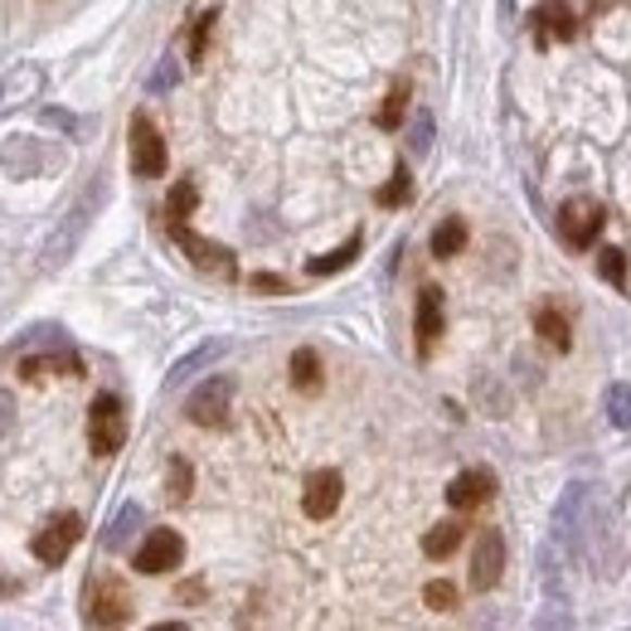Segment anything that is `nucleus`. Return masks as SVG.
<instances>
[{"instance_id": "1", "label": "nucleus", "mask_w": 631, "mask_h": 631, "mask_svg": "<svg viewBox=\"0 0 631 631\" xmlns=\"http://www.w3.org/2000/svg\"><path fill=\"white\" fill-rule=\"evenodd\" d=\"M98 200H102V190L92 185L88 194H78V204L74 210L59 219V229L49 234V243H45V273H59V267L68 263V257L78 253V243H83V234H88V224H92V214H98Z\"/></svg>"}, {"instance_id": "2", "label": "nucleus", "mask_w": 631, "mask_h": 631, "mask_svg": "<svg viewBox=\"0 0 631 631\" xmlns=\"http://www.w3.org/2000/svg\"><path fill=\"white\" fill-rule=\"evenodd\" d=\"M127 442V413H122V399L117 394H98L88 408V447L92 457H112L122 452Z\"/></svg>"}, {"instance_id": "3", "label": "nucleus", "mask_w": 631, "mask_h": 631, "mask_svg": "<svg viewBox=\"0 0 631 631\" xmlns=\"http://www.w3.org/2000/svg\"><path fill=\"white\" fill-rule=\"evenodd\" d=\"M83 617H88L92 627H122V622H131V597H127V588L117 583V578H92L88 583V593H83Z\"/></svg>"}, {"instance_id": "4", "label": "nucleus", "mask_w": 631, "mask_h": 631, "mask_svg": "<svg viewBox=\"0 0 631 631\" xmlns=\"http://www.w3.org/2000/svg\"><path fill=\"white\" fill-rule=\"evenodd\" d=\"M229 399H234V379L229 375H214V379H204V384L190 394V403H185V418H190L194 428H224V422H229Z\"/></svg>"}, {"instance_id": "5", "label": "nucleus", "mask_w": 631, "mask_h": 631, "mask_svg": "<svg viewBox=\"0 0 631 631\" xmlns=\"http://www.w3.org/2000/svg\"><path fill=\"white\" fill-rule=\"evenodd\" d=\"M127 137H131V171H137L141 180H161L165 175V141H161L156 122H151L147 112H137Z\"/></svg>"}, {"instance_id": "6", "label": "nucleus", "mask_w": 631, "mask_h": 631, "mask_svg": "<svg viewBox=\"0 0 631 631\" xmlns=\"http://www.w3.org/2000/svg\"><path fill=\"white\" fill-rule=\"evenodd\" d=\"M78 540H83V520H78L74 510H64V515H54V520L35 534V544H29V550H35L39 564H64V558L74 554Z\"/></svg>"}, {"instance_id": "7", "label": "nucleus", "mask_w": 631, "mask_h": 631, "mask_svg": "<svg viewBox=\"0 0 631 631\" xmlns=\"http://www.w3.org/2000/svg\"><path fill=\"white\" fill-rule=\"evenodd\" d=\"M603 224H607V210L597 200H568L564 214H558V229H564L568 248H593Z\"/></svg>"}, {"instance_id": "8", "label": "nucleus", "mask_w": 631, "mask_h": 631, "mask_svg": "<svg viewBox=\"0 0 631 631\" xmlns=\"http://www.w3.org/2000/svg\"><path fill=\"white\" fill-rule=\"evenodd\" d=\"M171 238L185 248V257H190V263L200 267V273H214V277H234V273H238L229 248H219V243H210V238L190 234V229H185V219H180V224H171Z\"/></svg>"}, {"instance_id": "9", "label": "nucleus", "mask_w": 631, "mask_h": 631, "mask_svg": "<svg viewBox=\"0 0 631 631\" xmlns=\"http://www.w3.org/2000/svg\"><path fill=\"white\" fill-rule=\"evenodd\" d=\"M180 558H185V540L175 530H151L147 540H141V550H137V573H147V578H156V573H171V568H180Z\"/></svg>"}, {"instance_id": "10", "label": "nucleus", "mask_w": 631, "mask_h": 631, "mask_svg": "<svg viewBox=\"0 0 631 631\" xmlns=\"http://www.w3.org/2000/svg\"><path fill=\"white\" fill-rule=\"evenodd\" d=\"M505 573V534L501 530H481L476 534V550H471V588L485 593L495 588Z\"/></svg>"}, {"instance_id": "11", "label": "nucleus", "mask_w": 631, "mask_h": 631, "mask_svg": "<svg viewBox=\"0 0 631 631\" xmlns=\"http://www.w3.org/2000/svg\"><path fill=\"white\" fill-rule=\"evenodd\" d=\"M340 491H345V481H340V471H312L306 476V491H302V510L312 515V520H330V515L340 510Z\"/></svg>"}, {"instance_id": "12", "label": "nucleus", "mask_w": 631, "mask_h": 631, "mask_svg": "<svg viewBox=\"0 0 631 631\" xmlns=\"http://www.w3.org/2000/svg\"><path fill=\"white\" fill-rule=\"evenodd\" d=\"M583 510H588V485L573 481L564 491V501H558V510H554V544L578 550V534H583Z\"/></svg>"}, {"instance_id": "13", "label": "nucleus", "mask_w": 631, "mask_h": 631, "mask_svg": "<svg viewBox=\"0 0 631 631\" xmlns=\"http://www.w3.org/2000/svg\"><path fill=\"white\" fill-rule=\"evenodd\" d=\"M491 495H495V471H485V467L462 471L457 481L447 485V505H452V510H476V505H485Z\"/></svg>"}, {"instance_id": "14", "label": "nucleus", "mask_w": 631, "mask_h": 631, "mask_svg": "<svg viewBox=\"0 0 631 631\" xmlns=\"http://www.w3.org/2000/svg\"><path fill=\"white\" fill-rule=\"evenodd\" d=\"M224 350H229V340H204V345H194L190 355H185V359H175V365H171V375H165V389L190 384V379L200 375V369H210L214 359L224 355Z\"/></svg>"}, {"instance_id": "15", "label": "nucleus", "mask_w": 631, "mask_h": 631, "mask_svg": "<svg viewBox=\"0 0 631 631\" xmlns=\"http://www.w3.org/2000/svg\"><path fill=\"white\" fill-rule=\"evenodd\" d=\"M442 336V292L438 287H422L418 292V355H432Z\"/></svg>"}, {"instance_id": "16", "label": "nucleus", "mask_w": 631, "mask_h": 631, "mask_svg": "<svg viewBox=\"0 0 631 631\" xmlns=\"http://www.w3.org/2000/svg\"><path fill=\"white\" fill-rule=\"evenodd\" d=\"M534 25H540V39H573L578 20L568 10V0H540L534 5Z\"/></svg>"}, {"instance_id": "17", "label": "nucleus", "mask_w": 631, "mask_h": 631, "mask_svg": "<svg viewBox=\"0 0 631 631\" xmlns=\"http://www.w3.org/2000/svg\"><path fill=\"white\" fill-rule=\"evenodd\" d=\"M39 88H45V68L20 64L15 74H5V83H0V102H25V98H35Z\"/></svg>"}, {"instance_id": "18", "label": "nucleus", "mask_w": 631, "mask_h": 631, "mask_svg": "<svg viewBox=\"0 0 631 631\" xmlns=\"http://www.w3.org/2000/svg\"><path fill=\"white\" fill-rule=\"evenodd\" d=\"M359 248H365V238H359V234H350L345 243L336 248V253H320V257H312V273H316V277L345 273V267H350V263H355V257H359Z\"/></svg>"}, {"instance_id": "19", "label": "nucleus", "mask_w": 631, "mask_h": 631, "mask_svg": "<svg viewBox=\"0 0 631 631\" xmlns=\"http://www.w3.org/2000/svg\"><path fill=\"white\" fill-rule=\"evenodd\" d=\"M457 544H462V525L457 520H442V525H432V530L422 534V554H428V558L457 554Z\"/></svg>"}, {"instance_id": "20", "label": "nucleus", "mask_w": 631, "mask_h": 631, "mask_svg": "<svg viewBox=\"0 0 631 631\" xmlns=\"http://www.w3.org/2000/svg\"><path fill=\"white\" fill-rule=\"evenodd\" d=\"M467 248V224L462 219H442L438 234H432V257H457Z\"/></svg>"}, {"instance_id": "21", "label": "nucleus", "mask_w": 631, "mask_h": 631, "mask_svg": "<svg viewBox=\"0 0 631 631\" xmlns=\"http://www.w3.org/2000/svg\"><path fill=\"white\" fill-rule=\"evenodd\" d=\"M141 520H147V515H141V505H122L117 520H112V525H108V534H102V544H108V550H122V544L131 540V530H137Z\"/></svg>"}, {"instance_id": "22", "label": "nucleus", "mask_w": 631, "mask_h": 631, "mask_svg": "<svg viewBox=\"0 0 631 631\" xmlns=\"http://www.w3.org/2000/svg\"><path fill=\"white\" fill-rule=\"evenodd\" d=\"M292 384L302 389V394H316V389H320V359H316V350H296V355H292Z\"/></svg>"}, {"instance_id": "23", "label": "nucleus", "mask_w": 631, "mask_h": 631, "mask_svg": "<svg viewBox=\"0 0 631 631\" xmlns=\"http://www.w3.org/2000/svg\"><path fill=\"white\" fill-rule=\"evenodd\" d=\"M534 330H540V336H544V340H550V345H554V350H568V345H573V330H568V320H564V316H558V312H554V306H544V312H540V316H534Z\"/></svg>"}, {"instance_id": "24", "label": "nucleus", "mask_w": 631, "mask_h": 631, "mask_svg": "<svg viewBox=\"0 0 631 631\" xmlns=\"http://www.w3.org/2000/svg\"><path fill=\"white\" fill-rule=\"evenodd\" d=\"M603 408H607V422H613V428H631V384H607Z\"/></svg>"}, {"instance_id": "25", "label": "nucleus", "mask_w": 631, "mask_h": 631, "mask_svg": "<svg viewBox=\"0 0 631 631\" xmlns=\"http://www.w3.org/2000/svg\"><path fill=\"white\" fill-rule=\"evenodd\" d=\"M403 112H408V83H394V92H389V98H384V108H379V127H384V131H394L399 127V122H403Z\"/></svg>"}, {"instance_id": "26", "label": "nucleus", "mask_w": 631, "mask_h": 631, "mask_svg": "<svg viewBox=\"0 0 631 631\" xmlns=\"http://www.w3.org/2000/svg\"><path fill=\"white\" fill-rule=\"evenodd\" d=\"M190 485H194L190 462L175 457V462H171V471H165V495H171V501H190Z\"/></svg>"}, {"instance_id": "27", "label": "nucleus", "mask_w": 631, "mask_h": 631, "mask_svg": "<svg viewBox=\"0 0 631 631\" xmlns=\"http://www.w3.org/2000/svg\"><path fill=\"white\" fill-rule=\"evenodd\" d=\"M194 200H200V194H194V185H190V180H180V185H175V190H171V200H165V219H171V224L190 219Z\"/></svg>"}, {"instance_id": "28", "label": "nucleus", "mask_w": 631, "mask_h": 631, "mask_svg": "<svg viewBox=\"0 0 631 631\" xmlns=\"http://www.w3.org/2000/svg\"><path fill=\"white\" fill-rule=\"evenodd\" d=\"M422 603H428L432 613H452V607H457V588H452L447 578H432V583L422 588Z\"/></svg>"}, {"instance_id": "29", "label": "nucleus", "mask_w": 631, "mask_h": 631, "mask_svg": "<svg viewBox=\"0 0 631 631\" xmlns=\"http://www.w3.org/2000/svg\"><path fill=\"white\" fill-rule=\"evenodd\" d=\"M413 194V180H408V165H399L394 175H389V185L384 190H379V204H389V210H399L403 200H408Z\"/></svg>"}, {"instance_id": "30", "label": "nucleus", "mask_w": 631, "mask_h": 631, "mask_svg": "<svg viewBox=\"0 0 631 631\" xmlns=\"http://www.w3.org/2000/svg\"><path fill=\"white\" fill-rule=\"evenodd\" d=\"M597 273H603L613 287H627V257L617 253V248H603V253H597Z\"/></svg>"}, {"instance_id": "31", "label": "nucleus", "mask_w": 631, "mask_h": 631, "mask_svg": "<svg viewBox=\"0 0 631 631\" xmlns=\"http://www.w3.org/2000/svg\"><path fill=\"white\" fill-rule=\"evenodd\" d=\"M214 10H204L200 20H194V39H190V64H204V49H210V29H214Z\"/></svg>"}, {"instance_id": "32", "label": "nucleus", "mask_w": 631, "mask_h": 631, "mask_svg": "<svg viewBox=\"0 0 631 631\" xmlns=\"http://www.w3.org/2000/svg\"><path fill=\"white\" fill-rule=\"evenodd\" d=\"M408 147H413V156H428V147H432V112H418V117H413Z\"/></svg>"}, {"instance_id": "33", "label": "nucleus", "mask_w": 631, "mask_h": 631, "mask_svg": "<svg viewBox=\"0 0 631 631\" xmlns=\"http://www.w3.org/2000/svg\"><path fill=\"white\" fill-rule=\"evenodd\" d=\"M175 78H180V64H175L171 54H165L161 64H156V74H151L147 88H151V92H171V88H175Z\"/></svg>"}, {"instance_id": "34", "label": "nucleus", "mask_w": 631, "mask_h": 631, "mask_svg": "<svg viewBox=\"0 0 631 631\" xmlns=\"http://www.w3.org/2000/svg\"><path fill=\"white\" fill-rule=\"evenodd\" d=\"M253 287H257V292H287L282 277H267V273H257V277H253Z\"/></svg>"}, {"instance_id": "35", "label": "nucleus", "mask_w": 631, "mask_h": 631, "mask_svg": "<svg viewBox=\"0 0 631 631\" xmlns=\"http://www.w3.org/2000/svg\"><path fill=\"white\" fill-rule=\"evenodd\" d=\"M45 122H49V127H64V131H74V117H68V112H54V108H49V112H45Z\"/></svg>"}, {"instance_id": "36", "label": "nucleus", "mask_w": 631, "mask_h": 631, "mask_svg": "<svg viewBox=\"0 0 631 631\" xmlns=\"http://www.w3.org/2000/svg\"><path fill=\"white\" fill-rule=\"evenodd\" d=\"M10 428V394H0V432Z\"/></svg>"}, {"instance_id": "37", "label": "nucleus", "mask_w": 631, "mask_h": 631, "mask_svg": "<svg viewBox=\"0 0 631 631\" xmlns=\"http://www.w3.org/2000/svg\"><path fill=\"white\" fill-rule=\"evenodd\" d=\"M607 5H617V0H593V10H607Z\"/></svg>"}]
</instances>
